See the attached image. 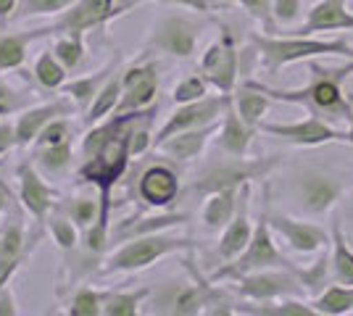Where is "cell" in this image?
Wrapping results in <instances>:
<instances>
[{"instance_id":"cell-1","label":"cell","mask_w":353,"mask_h":316,"mask_svg":"<svg viewBox=\"0 0 353 316\" xmlns=\"http://www.w3.org/2000/svg\"><path fill=\"white\" fill-rule=\"evenodd\" d=\"M143 111L111 114L108 119L98 121L82 140V166L77 171L79 185H92L98 193L114 196V187L124 177L127 166L132 161L130 135L134 121Z\"/></svg>"},{"instance_id":"cell-2","label":"cell","mask_w":353,"mask_h":316,"mask_svg":"<svg viewBox=\"0 0 353 316\" xmlns=\"http://www.w3.org/2000/svg\"><path fill=\"white\" fill-rule=\"evenodd\" d=\"M311 79L303 87H295V90H280V87H272L264 82H256L248 79L250 85H256L261 92H266L272 101H280V103H293L306 108L311 116H319V119L330 121V124H351L353 121V98H345L343 92V82L353 74V61L348 59L340 66H322L316 59H311L309 63Z\"/></svg>"},{"instance_id":"cell-3","label":"cell","mask_w":353,"mask_h":316,"mask_svg":"<svg viewBox=\"0 0 353 316\" xmlns=\"http://www.w3.org/2000/svg\"><path fill=\"white\" fill-rule=\"evenodd\" d=\"M253 53L261 61V69L266 76H277L290 63L298 61H311L319 56H340V59L353 61V45L345 37L335 40H319L314 34H266V32H253L248 37Z\"/></svg>"},{"instance_id":"cell-4","label":"cell","mask_w":353,"mask_h":316,"mask_svg":"<svg viewBox=\"0 0 353 316\" xmlns=\"http://www.w3.org/2000/svg\"><path fill=\"white\" fill-rule=\"evenodd\" d=\"M192 280H163L159 287H150L153 314L169 316H198V314H237L224 290H216L211 280H203L185 261Z\"/></svg>"},{"instance_id":"cell-5","label":"cell","mask_w":353,"mask_h":316,"mask_svg":"<svg viewBox=\"0 0 353 316\" xmlns=\"http://www.w3.org/2000/svg\"><path fill=\"white\" fill-rule=\"evenodd\" d=\"M198 242L185 235H174L172 229L166 232H153L143 238L119 242L101 264V274H134V271L150 269L156 261L172 256V253H185L195 251Z\"/></svg>"},{"instance_id":"cell-6","label":"cell","mask_w":353,"mask_h":316,"mask_svg":"<svg viewBox=\"0 0 353 316\" xmlns=\"http://www.w3.org/2000/svg\"><path fill=\"white\" fill-rule=\"evenodd\" d=\"M282 164L280 156H259V158H248V156H227L216 158V161H208L195 180L190 182L192 196L206 198L211 193H219V190H240L243 185L248 182L266 180L277 166Z\"/></svg>"},{"instance_id":"cell-7","label":"cell","mask_w":353,"mask_h":316,"mask_svg":"<svg viewBox=\"0 0 353 316\" xmlns=\"http://www.w3.org/2000/svg\"><path fill=\"white\" fill-rule=\"evenodd\" d=\"M206 24L190 14H163L148 32L143 56H169L176 61H190L198 53Z\"/></svg>"},{"instance_id":"cell-8","label":"cell","mask_w":353,"mask_h":316,"mask_svg":"<svg viewBox=\"0 0 353 316\" xmlns=\"http://www.w3.org/2000/svg\"><path fill=\"white\" fill-rule=\"evenodd\" d=\"M272 266H290V258L282 256L277 242H274V229L269 224V203H264L248 248L235 261L221 264L219 269L211 274V282H235L237 277H243V274H250V271L259 269H272Z\"/></svg>"},{"instance_id":"cell-9","label":"cell","mask_w":353,"mask_h":316,"mask_svg":"<svg viewBox=\"0 0 353 316\" xmlns=\"http://www.w3.org/2000/svg\"><path fill=\"white\" fill-rule=\"evenodd\" d=\"M232 287H235V293L240 298H245L250 303H269L280 301V298H293V295L295 298L306 295L290 266H272V269L250 271V274L237 277Z\"/></svg>"},{"instance_id":"cell-10","label":"cell","mask_w":353,"mask_h":316,"mask_svg":"<svg viewBox=\"0 0 353 316\" xmlns=\"http://www.w3.org/2000/svg\"><path fill=\"white\" fill-rule=\"evenodd\" d=\"M21 211H8L0 222V287L14 280V274L24 266V261L34 253L37 242L43 240V232H27Z\"/></svg>"},{"instance_id":"cell-11","label":"cell","mask_w":353,"mask_h":316,"mask_svg":"<svg viewBox=\"0 0 353 316\" xmlns=\"http://www.w3.org/2000/svg\"><path fill=\"white\" fill-rule=\"evenodd\" d=\"M230 98L232 95H206L201 101H192V103H179L166 116L161 127L156 129L153 135V148H159L163 140L179 135V132H188V129H198V127H206V124H214V121H221L227 105H230Z\"/></svg>"},{"instance_id":"cell-12","label":"cell","mask_w":353,"mask_h":316,"mask_svg":"<svg viewBox=\"0 0 353 316\" xmlns=\"http://www.w3.org/2000/svg\"><path fill=\"white\" fill-rule=\"evenodd\" d=\"M259 132L282 140L295 148H319L327 143H348V132L338 129L335 124L319 119V116H306L301 121H261Z\"/></svg>"},{"instance_id":"cell-13","label":"cell","mask_w":353,"mask_h":316,"mask_svg":"<svg viewBox=\"0 0 353 316\" xmlns=\"http://www.w3.org/2000/svg\"><path fill=\"white\" fill-rule=\"evenodd\" d=\"M198 66L211 87H216L221 95H232L237 90V76H240V50H237L235 34L230 30H221L219 37L203 50Z\"/></svg>"},{"instance_id":"cell-14","label":"cell","mask_w":353,"mask_h":316,"mask_svg":"<svg viewBox=\"0 0 353 316\" xmlns=\"http://www.w3.org/2000/svg\"><path fill=\"white\" fill-rule=\"evenodd\" d=\"M16 200L37 227H45L48 216L59 206V190L45 182V174L30 158L16 166Z\"/></svg>"},{"instance_id":"cell-15","label":"cell","mask_w":353,"mask_h":316,"mask_svg":"<svg viewBox=\"0 0 353 316\" xmlns=\"http://www.w3.org/2000/svg\"><path fill=\"white\" fill-rule=\"evenodd\" d=\"M119 14H124L117 6V0H77L63 14L53 16V21L45 27L48 34H88L101 30L108 21H114Z\"/></svg>"},{"instance_id":"cell-16","label":"cell","mask_w":353,"mask_h":316,"mask_svg":"<svg viewBox=\"0 0 353 316\" xmlns=\"http://www.w3.org/2000/svg\"><path fill=\"white\" fill-rule=\"evenodd\" d=\"M161 90V69L156 61H143L121 72V101L117 105V114L127 111H143L156 103Z\"/></svg>"},{"instance_id":"cell-17","label":"cell","mask_w":353,"mask_h":316,"mask_svg":"<svg viewBox=\"0 0 353 316\" xmlns=\"http://www.w3.org/2000/svg\"><path fill=\"white\" fill-rule=\"evenodd\" d=\"M343 196H345V185L335 174L311 169V171H303L298 180V200L309 216L330 213L343 200Z\"/></svg>"},{"instance_id":"cell-18","label":"cell","mask_w":353,"mask_h":316,"mask_svg":"<svg viewBox=\"0 0 353 316\" xmlns=\"http://www.w3.org/2000/svg\"><path fill=\"white\" fill-rule=\"evenodd\" d=\"M269 224L274 229V235H280L295 253H319L324 248H330V232L314 222H301L288 213L269 209Z\"/></svg>"},{"instance_id":"cell-19","label":"cell","mask_w":353,"mask_h":316,"mask_svg":"<svg viewBox=\"0 0 353 316\" xmlns=\"http://www.w3.org/2000/svg\"><path fill=\"white\" fill-rule=\"evenodd\" d=\"M77 108L72 98L66 95H56L53 101H45V103L30 105L24 111H19L16 116V137H19V148H32L34 140L40 137L45 127L59 116H72V111Z\"/></svg>"},{"instance_id":"cell-20","label":"cell","mask_w":353,"mask_h":316,"mask_svg":"<svg viewBox=\"0 0 353 316\" xmlns=\"http://www.w3.org/2000/svg\"><path fill=\"white\" fill-rule=\"evenodd\" d=\"M250 185H243L240 187V206H237V213L232 216V222L221 229V238L216 242V261L219 264H227V261H235L245 248H248L250 238H253V229L256 224L250 222Z\"/></svg>"},{"instance_id":"cell-21","label":"cell","mask_w":353,"mask_h":316,"mask_svg":"<svg viewBox=\"0 0 353 316\" xmlns=\"http://www.w3.org/2000/svg\"><path fill=\"white\" fill-rule=\"evenodd\" d=\"M182 193V180L176 174V169L166 164H153L137 180V196L150 209H169L174 206V200Z\"/></svg>"},{"instance_id":"cell-22","label":"cell","mask_w":353,"mask_h":316,"mask_svg":"<svg viewBox=\"0 0 353 316\" xmlns=\"http://www.w3.org/2000/svg\"><path fill=\"white\" fill-rule=\"evenodd\" d=\"M353 32V14L348 11V0H316L309 8L303 24L290 30V34H319V32Z\"/></svg>"},{"instance_id":"cell-23","label":"cell","mask_w":353,"mask_h":316,"mask_svg":"<svg viewBox=\"0 0 353 316\" xmlns=\"http://www.w3.org/2000/svg\"><path fill=\"white\" fill-rule=\"evenodd\" d=\"M190 222V213H182V211H159V213H150V216H132V219H124L119 222V227H111V242L119 240H132V238H143V235H153V232H166V229H174V227H185Z\"/></svg>"},{"instance_id":"cell-24","label":"cell","mask_w":353,"mask_h":316,"mask_svg":"<svg viewBox=\"0 0 353 316\" xmlns=\"http://www.w3.org/2000/svg\"><path fill=\"white\" fill-rule=\"evenodd\" d=\"M221 121H214V124H206V127H198V129H188V132H179V135L163 140L161 145L156 148L159 153L169 156L176 164H190V161H198L206 145L216 137Z\"/></svg>"},{"instance_id":"cell-25","label":"cell","mask_w":353,"mask_h":316,"mask_svg":"<svg viewBox=\"0 0 353 316\" xmlns=\"http://www.w3.org/2000/svg\"><path fill=\"white\" fill-rule=\"evenodd\" d=\"M119 69H121V53H117L114 59H108L103 66H101V69H95L92 74L69 79L59 92L61 95H66V98H72L74 105H77V111H82V114H85L90 105H92V101L98 98L101 87H103L105 82L111 79V74L119 72Z\"/></svg>"},{"instance_id":"cell-26","label":"cell","mask_w":353,"mask_h":316,"mask_svg":"<svg viewBox=\"0 0 353 316\" xmlns=\"http://www.w3.org/2000/svg\"><path fill=\"white\" fill-rule=\"evenodd\" d=\"M256 132L259 129H253L250 124L243 121V116L232 105V98H230V105H227V111L221 116L219 132H216V148L221 153H227V156H248Z\"/></svg>"},{"instance_id":"cell-27","label":"cell","mask_w":353,"mask_h":316,"mask_svg":"<svg viewBox=\"0 0 353 316\" xmlns=\"http://www.w3.org/2000/svg\"><path fill=\"white\" fill-rule=\"evenodd\" d=\"M40 37H48V30H30V32H14V34H0V76L8 72H19L27 63L30 45Z\"/></svg>"},{"instance_id":"cell-28","label":"cell","mask_w":353,"mask_h":316,"mask_svg":"<svg viewBox=\"0 0 353 316\" xmlns=\"http://www.w3.org/2000/svg\"><path fill=\"white\" fill-rule=\"evenodd\" d=\"M240 206V190H219V193H211L203 200V209H201V222L211 232H221L224 227L232 222V216L237 213Z\"/></svg>"},{"instance_id":"cell-29","label":"cell","mask_w":353,"mask_h":316,"mask_svg":"<svg viewBox=\"0 0 353 316\" xmlns=\"http://www.w3.org/2000/svg\"><path fill=\"white\" fill-rule=\"evenodd\" d=\"M232 105H235V111L243 116L245 124H250L253 129H259L266 116V111H269V105H272V98H269L266 92L259 90L256 85L243 82V85L232 92Z\"/></svg>"},{"instance_id":"cell-30","label":"cell","mask_w":353,"mask_h":316,"mask_svg":"<svg viewBox=\"0 0 353 316\" xmlns=\"http://www.w3.org/2000/svg\"><path fill=\"white\" fill-rule=\"evenodd\" d=\"M330 261H332V280L340 285H353V248L348 245V238L343 232L340 222H332L330 227Z\"/></svg>"},{"instance_id":"cell-31","label":"cell","mask_w":353,"mask_h":316,"mask_svg":"<svg viewBox=\"0 0 353 316\" xmlns=\"http://www.w3.org/2000/svg\"><path fill=\"white\" fill-rule=\"evenodd\" d=\"M290 269L295 271V277H298V282L303 287V293L311 295V298H316L322 290L330 287V274H332L330 248L319 251V258L314 264H309V266H295V264H290Z\"/></svg>"},{"instance_id":"cell-32","label":"cell","mask_w":353,"mask_h":316,"mask_svg":"<svg viewBox=\"0 0 353 316\" xmlns=\"http://www.w3.org/2000/svg\"><path fill=\"white\" fill-rule=\"evenodd\" d=\"M121 101V69L111 74V79L105 82L101 92H98V98L92 101L88 111H85V124L88 127H95L98 121L108 119L111 114H117V105Z\"/></svg>"},{"instance_id":"cell-33","label":"cell","mask_w":353,"mask_h":316,"mask_svg":"<svg viewBox=\"0 0 353 316\" xmlns=\"http://www.w3.org/2000/svg\"><path fill=\"white\" fill-rule=\"evenodd\" d=\"M145 301H150V287L134 290H108L103 316H140Z\"/></svg>"},{"instance_id":"cell-34","label":"cell","mask_w":353,"mask_h":316,"mask_svg":"<svg viewBox=\"0 0 353 316\" xmlns=\"http://www.w3.org/2000/svg\"><path fill=\"white\" fill-rule=\"evenodd\" d=\"M74 158V145L72 140L59 143V145H48V148H32V161L43 171L45 177H59L63 174Z\"/></svg>"},{"instance_id":"cell-35","label":"cell","mask_w":353,"mask_h":316,"mask_svg":"<svg viewBox=\"0 0 353 316\" xmlns=\"http://www.w3.org/2000/svg\"><path fill=\"white\" fill-rule=\"evenodd\" d=\"M32 76L37 79V85H40L43 90H61V87L69 82V69L56 59L53 50H43V53L34 59Z\"/></svg>"},{"instance_id":"cell-36","label":"cell","mask_w":353,"mask_h":316,"mask_svg":"<svg viewBox=\"0 0 353 316\" xmlns=\"http://www.w3.org/2000/svg\"><path fill=\"white\" fill-rule=\"evenodd\" d=\"M314 311L322 316H343L353 311V285H330L327 290H322L314 301Z\"/></svg>"},{"instance_id":"cell-37","label":"cell","mask_w":353,"mask_h":316,"mask_svg":"<svg viewBox=\"0 0 353 316\" xmlns=\"http://www.w3.org/2000/svg\"><path fill=\"white\" fill-rule=\"evenodd\" d=\"M108 290H98L92 285H79L66 301L69 316H103V306Z\"/></svg>"},{"instance_id":"cell-38","label":"cell","mask_w":353,"mask_h":316,"mask_svg":"<svg viewBox=\"0 0 353 316\" xmlns=\"http://www.w3.org/2000/svg\"><path fill=\"white\" fill-rule=\"evenodd\" d=\"M56 209L63 211L74 224L85 232V229L95 224L98 216H101V198L98 196H77V198H69V200H59Z\"/></svg>"},{"instance_id":"cell-39","label":"cell","mask_w":353,"mask_h":316,"mask_svg":"<svg viewBox=\"0 0 353 316\" xmlns=\"http://www.w3.org/2000/svg\"><path fill=\"white\" fill-rule=\"evenodd\" d=\"M45 227H48V232H50L53 242L59 245L63 253H72V251H77V248H79V242H82V229L74 224V222L66 216V213H63V211L53 209V213L48 216Z\"/></svg>"},{"instance_id":"cell-40","label":"cell","mask_w":353,"mask_h":316,"mask_svg":"<svg viewBox=\"0 0 353 316\" xmlns=\"http://www.w3.org/2000/svg\"><path fill=\"white\" fill-rule=\"evenodd\" d=\"M243 314H256V316H314V306L303 303L301 298H280V301H269L259 303V306H250L243 308Z\"/></svg>"},{"instance_id":"cell-41","label":"cell","mask_w":353,"mask_h":316,"mask_svg":"<svg viewBox=\"0 0 353 316\" xmlns=\"http://www.w3.org/2000/svg\"><path fill=\"white\" fill-rule=\"evenodd\" d=\"M85 37L88 34H56V40H53V53H56V59L74 72L82 61H85V53H88V45H85Z\"/></svg>"},{"instance_id":"cell-42","label":"cell","mask_w":353,"mask_h":316,"mask_svg":"<svg viewBox=\"0 0 353 316\" xmlns=\"http://www.w3.org/2000/svg\"><path fill=\"white\" fill-rule=\"evenodd\" d=\"M214 3H224V6H240L248 11L250 19H256L261 24V32L266 34H277L280 27L274 21V14H272V0H214Z\"/></svg>"},{"instance_id":"cell-43","label":"cell","mask_w":353,"mask_h":316,"mask_svg":"<svg viewBox=\"0 0 353 316\" xmlns=\"http://www.w3.org/2000/svg\"><path fill=\"white\" fill-rule=\"evenodd\" d=\"M77 0H19L14 19H40V16L63 14Z\"/></svg>"},{"instance_id":"cell-44","label":"cell","mask_w":353,"mask_h":316,"mask_svg":"<svg viewBox=\"0 0 353 316\" xmlns=\"http://www.w3.org/2000/svg\"><path fill=\"white\" fill-rule=\"evenodd\" d=\"M208 87H211V85H208V79L203 74H190V76H185V79H179L174 85L172 101H174V105L201 101V98L208 95Z\"/></svg>"},{"instance_id":"cell-45","label":"cell","mask_w":353,"mask_h":316,"mask_svg":"<svg viewBox=\"0 0 353 316\" xmlns=\"http://www.w3.org/2000/svg\"><path fill=\"white\" fill-rule=\"evenodd\" d=\"M72 137H74V127H72V121H69V116H59V119H53L43 132H40V137L34 140L32 148L59 145V143H66V140H72Z\"/></svg>"},{"instance_id":"cell-46","label":"cell","mask_w":353,"mask_h":316,"mask_svg":"<svg viewBox=\"0 0 353 316\" xmlns=\"http://www.w3.org/2000/svg\"><path fill=\"white\" fill-rule=\"evenodd\" d=\"M272 14L277 27H295L303 16V0H272Z\"/></svg>"},{"instance_id":"cell-47","label":"cell","mask_w":353,"mask_h":316,"mask_svg":"<svg viewBox=\"0 0 353 316\" xmlns=\"http://www.w3.org/2000/svg\"><path fill=\"white\" fill-rule=\"evenodd\" d=\"M24 105H27V95L24 92L11 87V85H6V82H0V119L24 111Z\"/></svg>"},{"instance_id":"cell-48","label":"cell","mask_w":353,"mask_h":316,"mask_svg":"<svg viewBox=\"0 0 353 316\" xmlns=\"http://www.w3.org/2000/svg\"><path fill=\"white\" fill-rule=\"evenodd\" d=\"M19 148V137H16V124L8 119H0V156L11 153Z\"/></svg>"},{"instance_id":"cell-49","label":"cell","mask_w":353,"mask_h":316,"mask_svg":"<svg viewBox=\"0 0 353 316\" xmlns=\"http://www.w3.org/2000/svg\"><path fill=\"white\" fill-rule=\"evenodd\" d=\"M19 314V303H16V293L11 282L0 287V316H16Z\"/></svg>"},{"instance_id":"cell-50","label":"cell","mask_w":353,"mask_h":316,"mask_svg":"<svg viewBox=\"0 0 353 316\" xmlns=\"http://www.w3.org/2000/svg\"><path fill=\"white\" fill-rule=\"evenodd\" d=\"M16 8H19V0H0V24L14 21Z\"/></svg>"},{"instance_id":"cell-51","label":"cell","mask_w":353,"mask_h":316,"mask_svg":"<svg viewBox=\"0 0 353 316\" xmlns=\"http://www.w3.org/2000/svg\"><path fill=\"white\" fill-rule=\"evenodd\" d=\"M11 200H14V193H11V187H3L0 185V219L11 211Z\"/></svg>"},{"instance_id":"cell-52","label":"cell","mask_w":353,"mask_h":316,"mask_svg":"<svg viewBox=\"0 0 353 316\" xmlns=\"http://www.w3.org/2000/svg\"><path fill=\"white\" fill-rule=\"evenodd\" d=\"M345 213H348V216L353 219V196L348 198V200H345Z\"/></svg>"},{"instance_id":"cell-53","label":"cell","mask_w":353,"mask_h":316,"mask_svg":"<svg viewBox=\"0 0 353 316\" xmlns=\"http://www.w3.org/2000/svg\"><path fill=\"white\" fill-rule=\"evenodd\" d=\"M348 145H351V151H353V121H351V129H348Z\"/></svg>"},{"instance_id":"cell-54","label":"cell","mask_w":353,"mask_h":316,"mask_svg":"<svg viewBox=\"0 0 353 316\" xmlns=\"http://www.w3.org/2000/svg\"><path fill=\"white\" fill-rule=\"evenodd\" d=\"M0 185H3V187H8V182L3 180V177H0Z\"/></svg>"},{"instance_id":"cell-55","label":"cell","mask_w":353,"mask_h":316,"mask_svg":"<svg viewBox=\"0 0 353 316\" xmlns=\"http://www.w3.org/2000/svg\"><path fill=\"white\" fill-rule=\"evenodd\" d=\"M134 3H140V0H134Z\"/></svg>"}]
</instances>
